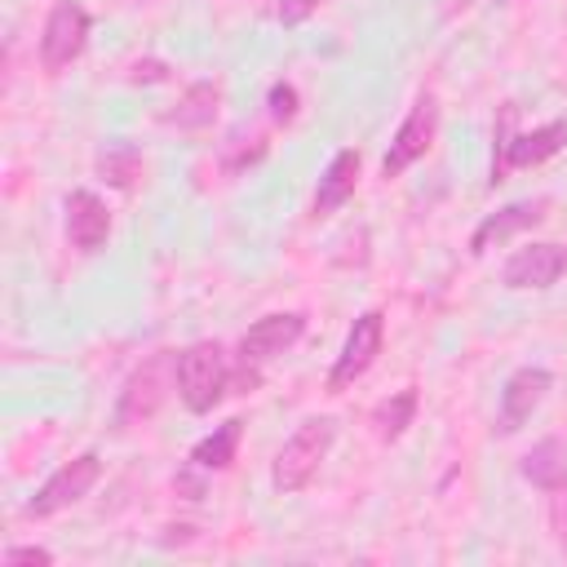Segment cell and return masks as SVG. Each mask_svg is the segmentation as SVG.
Here are the masks:
<instances>
[{"instance_id":"cell-1","label":"cell","mask_w":567,"mask_h":567,"mask_svg":"<svg viewBox=\"0 0 567 567\" xmlns=\"http://www.w3.org/2000/svg\"><path fill=\"white\" fill-rule=\"evenodd\" d=\"M332 443H337V421L332 416H310V421H301L297 430H292V439L279 447V456H275V470H270V483H275V492H301L315 474H319V465H323V456L332 452Z\"/></svg>"},{"instance_id":"cell-2","label":"cell","mask_w":567,"mask_h":567,"mask_svg":"<svg viewBox=\"0 0 567 567\" xmlns=\"http://www.w3.org/2000/svg\"><path fill=\"white\" fill-rule=\"evenodd\" d=\"M226 381H230V368L217 341H195L177 354V394L190 412H213L226 394Z\"/></svg>"},{"instance_id":"cell-3","label":"cell","mask_w":567,"mask_h":567,"mask_svg":"<svg viewBox=\"0 0 567 567\" xmlns=\"http://www.w3.org/2000/svg\"><path fill=\"white\" fill-rule=\"evenodd\" d=\"M514 128V106L501 111L496 120V159H492V182H501L509 168H532V164H545L549 155L563 151L567 142V120H549L532 133H509Z\"/></svg>"},{"instance_id":"cell-4","label":"cell","mask_w":567,"mask_h":567,"mask_svg":"<svg viewBox=\"0 0 567 567\" xmlns=\"http://www.w3.org/2000/svg\"><path fill=\"white\" fill-rule=\"evenodd\" d=\"M177 385V354L173 350H159L151 354L142 368H133V377L124 381L120 390V403H115V425H142L159 412V403L168 399V390Z\"/></svg>"},{"instance_id":"cell-5","label":"cell","mask_w":567,"mask_h":567,"mask_svg":"<svg viewBox=\"0 0 567 567\" xmlns=\"http://www.w3.org/2000/svg\"><path fill=\"white\" fill-rule=\"evenodd\" d=\"M97 478H102V461H97V452H84V456L66 461L62 470H53V474L35 487V496L22 505V514H27V518H49V514L75 505L80 496H89V487H93Z\"/></svg>"},{"instance_id":"cell-6","label":"cell","mask_w":567,"mask_h":567,"mask_svg":"<svg viewBox=\"0 0 567 567\" xmlns=\"http://www.w3.org/2000/svg\"><path fill=\"white\" fill-rule=\"evenodd\" d=\"M89 13H84V4H75V0H58L53 9H49V22H44V35H40V66L44 71H62V66H71L80 53H84V44H89Z\"/></svg>"},{"instance_id":"cell-7","label":"cell","mask_w":567,"mask_h":567,"mask_svg":"<svg viewBox=\"0 0 567 567\" xmlns=\"http://www.w3.org/2000/svg\"><path fill=\"white\" fill-rule=\"evenodd\" d=\"M381 337H385V315L381 310L359 315L350 337H346V346H341V354H337V363H332V372H328V390L354 385L372 368V359L381 354Z\"/></svg>"},{"instance_id":"cell-8","label":"cell","mask_w":567,"mask_h":567,"mask_svg":"<svg viewBox=\"0 0 567 567\" xmlns=\"http://www.w3.org/2000/svg\"><path fill=\"white\" fill-rule=\"evenodd\" d=\"M434 128H439V106H434V97H416V106L408 111V120H403L399 133L390 137V151H385V159H381V173H385V177H399L408 164H416V159L430 151Z\"/></svg>"},{"instance_id":"cell-9","label":"cell","mask_w":567,"mask_h":567,"mask_svg":"<svg viewBox=\"0 0 567 567\" xmlns=\"http://www.w3.org/2000/svg\"><path fill=\"white\" fill-rule=\"evenodd\" d=\"M549 385H554V377H549L545 368H532V363H527V368L509 372V381H505V390H501L496 430H501V434H518V430L532 421V412L545 403Z\"/></svg>"},{"instance_id":"cell-10","label":"cell","mask_w":567,"mask_h":567,"mask_svg":"<svg viewBox=\"0 0 567 567\" xmlns=\"http://www.w3.org/2000/svg\"><path fill=\"white\" fill-rule=\"evenodd\" d=\"M563 275H567V248L563 244H527L501 270L505 288H549Z\"/></svg>"},{"instance_id":"cell-11","label":"cell","mask_w":567,"mask_h":567,"mask_svg":"<svg viewBox=\"0 0 567 567\" xmlns=\"http://www.w3.org/2000/svg\"><path fill=\"white\" fill-rule=\"evenodd\" d=\"M301 332H306V315H297V310L266 315V319H257V323L244 332V341H239V359H244V363H266V359L284 354L288 346H297Z\"/></svg>"},{"instance_id":"cell-12","label":"cell","mask_w":567,"mask_h":567,"mask_svg":"<svg viewBox=\"0 0 567 567\" xmlns=\"http://www.w3.org/2000/svg\"><path fill=\"white\" fill-rule=\"evenodd\" d=\"M111 235V208L93 190H71L66 195V239L75 252H97Z\"/></svg>"},{"instance_id":"cell-13","label":"cell","mask_w":567,"mask_h":567,"mask_svg":"<svg viewBox=\"0 0 567 567\" xmlns=\"http://www.w3.org/2000/svg\"><path fill=\"white\" fill-rule=\"evenodd\" d=\"M540 217H545V199H518V204H505L501 213H492V217L478 221V230L470 235V252L483 257L487 248H496V244H505V239H514V235L540 226Z\"/></svg>"},{"instance_id":"cell-14","label":"cell","mask_w":567,"mask_h":567,"mask_svg":"<svg viewBox=\"0 0 567 567\" xmlns=\"http://www.w3.org/2000/svg\"><path fill=\"white\" fill-rule=\"evenodd\" d=\"M518 474L540 487V492H567V443L563 439H540L532 452H523Z\"/></svg>"},{"instance_id":"cell-15","label":"cell","mask_w":567,"mask_h":567,"mask_svg":"<svg viewBox=\"0 0 567 567\" xmlns=\"http://www.w3.org/2000/svg\"><path fill=\"white\" fill-rule=\"evenodd\" d=\"M359 186V151H337L319 177V190H315V217H328L332 208H341Z\"/></svg>"},{"instance_id":"cell-16","label":"cell","mask_w":567,"mask_h":567,"mask_svg":"<svg viewBox=\"0 0 567 567\" xmlns=\"http://www.w3.org/2000/svg\"><path fill=\"white\" fill-rule=\"evenodd\" d=\"M217 106H221V89L213 80H195L177 97V106L164 115V124H173V128H208L217 120Z\"/></svg>"},{"instance_id":"cell-17","label":"cell","mask_w":567,"mask_h":567,"mask_svg":"<svg viewBox=\"0 0 567 567\" xmlns=\"http://www.w3.org/2000/svg\"><path fill=\"white\" fill-rule=\"evenodd\" d=\"M97 177L115 190H133L142 182V151L133 142H111L97 151Z\"/></svg>"},{"instance_id":"cell-18","label":"cell","mask_w":567,"mask_h":567,"mask_svg":"<svg viewBox=\"0 0 567 567\" xmlns=\"http://www.w3.org/2000/svg\"><path fill=\"white\" fill-rule=\"evenodd\" d=\"M412 416H416V390H399V394H390L372 408V434L381 443H394L412 425Z\"/></svg>"},{"instance_id":"cell-19","label":"cell","mask_w":567,"mask_h":567,"mask_svg":"<svg viewBox=\"0 0 567 567\" xmlns=\"http://www.w3.org/2000/svg\"><path fill=\"white\" fill-rule=\"evenodd\" d=\"M239 434H244V421H226V425H217L213 434H204V439L195 443V452H190V461H195L199 470H226V465L235 461V447H239Z\"/></svg>"},{"instance_id":"cell-20","label":"cell","mask_w":567,"mask_h":567,"mask_svg":"<svg viewBox=\"0 0 567 567\" xmlns=\"http://www.w3.org/2000/svg\"><path fill=\"white\" fill-rule=\"evenodd\" d=\"M270 120L275 124H292L297 120V84H288V80L270 84Z\"/></svg>"},{"instance_id":"cell-21","label":"cell","mask_w":567,"mask_h":567,"mask_svg":"<svg viewBox=\"0 0 567 567\" xmlns=\"http://www.w3.org/2000/svg\"><path fill=\"white\" fill-rule=\"evenodd\" d=\"M49 563H53V554L44 545H13V549H4V567H49Z\"/></svg>"},{"instance_id":"cell-22","label":"cell","mask_w":567,"mask_h":567,"mask_svg":"<svg viewBox=\"0 0 567 567\" xmlns=\"http://www.w3.org/2000/svg\"><path fill=\"white\" fill-rule=\"evenodd\" d=\"M315 9H319V0H279V4H275V18H279L284 27H297V22H306Z\"/></svg>"},{"instance_id":"cell-23","label":"cell","mask_w":567,"mask_h":567,"mask_svg":"<svg viewBox=\"0 0 567 567\" xmlns=\"http://www.w3.org/2000/svg\"><path fill=\"white\" fill-rule=\"evenodd\" d=\"M128 80L133 84H159V80H168V66L159 58H142V62L128 66Z\"/></svg>"},{"instance_id":"cell-24","label":"cell","mask_w":567,"mask_h":567,"mask_svg":"<svg viewBox=\"0 0 567 567\" xmlns=\"http://www.w3.org/2000/svg\"><path fill=\"white\" fill-rule=\"evenodd\" d=\"M549 518H554V532H558V540H563V549H567V492H554Z\"/></svg>"}]
</instances>
